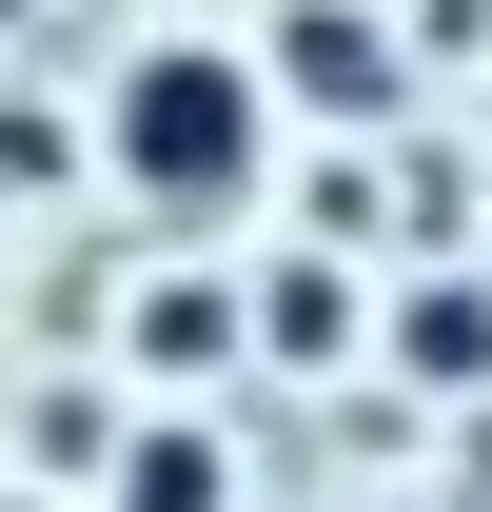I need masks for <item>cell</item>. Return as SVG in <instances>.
<instances>
[{
  "label": "cell",
  "mask_w": 492,
  "mask_h": 512,
  "mask_svg": "<svg viewBox=\"0 0 492 512\" xmlns=\"http://www.w3.org/2000/svg\"><path fill=\"white\" fill-rule=\"evenodd\" d=\"M119 512H217V453H197V434H138L119 453Z\"/></svg>",
  "instance_id": "5"
},
{
  "label": "cell",
  "mask_w": 492,
  "mask_h": 512,
  "mask_svg": "<svg viewBox=\"0 0 492 512\" xmlns=\"http://www.w3.org/2000/svg\"><path fill=\"white\" fill-rule=\"evenodd\" d=\"M256 158H276V60H237V40H138L119 60V197L217 217V197H256Z\"/></svg>",
  "instance_id": "1"
},
{
  "label": "cell",
  "mask_w": 492,
  "mask_h": 512,
  "mask_svg": "<svg viewBox=\"0 0 492 512\" xmlns=\"http://www.w3.org/2000/svg\"><path fill=\"white\" fill-rule=\"evenodd\" d=\"M276 79L335 99V119H374V99H394V40H374L355 0H296V20H276Z\"/></svg>",
  "instance_id": "2"
},
{
  "label": "cell",
  "mask_w": 492,
  "mask_h": 512,
  "mask_svg": "<svg viewBox=\"0 0 492 512\" xmlns=\"http://www.w3.org/2000/svg\"><path fill=\"white\" fill-rule=\"evenodd\" d=\"M394 355L473 394V375H492V296H394Z\"/></svg>",
  "instance_id": "3"
},
{
  "label": "cell",
  "mask_w": 492,
  "mask_h": 512,
  "mask_svg": "<svg viewBox=\"0 0 492 512\" xmlns=\"http://www.w3.org/2000/svg\"><path fill=\"white\" fill-rule=\"evenodd\" d=\"M335 335H355V296H335L315 256H296V276H256V355H335Z\"/></svg>",
  "instance_id": "4"
}]
</instances>
